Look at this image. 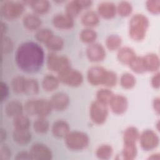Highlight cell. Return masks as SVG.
Returning a JSON list of instances; mask_svg holds the SVG:
<instances>
[{
  "label": "cell",
  "mask_w": 160,
  "mask_h": 160,
  "mask_svg": "<svg viewBox=\"0 0 160 160\" xmlns=\"http://www.w3.org/2000/svg\"><path fill=\"white\" fill-rule=\"evenodd\" d=\"M18 66L27 72H35L42 67L44 60L42 48L34 42H26L18 48L15 56Z\"/></svg>",
  "instance_id": "cell-1"
},
{
  "label": "cell",
  "mask_w": 160,
  "mask_h": 160,
  "mask_svg": "<svg viewBox=\"0 0 160 160\" xmlns=\"http://www.w3.org/2000/svg\"><path fill=\"white\" fill-rule=\"evenodd\" d=\"M149 21L148 18L142 14L133 15L129 23V35L136 41L143 40L146 35Z\"/></svg>",
  "instance_id": "cell-2"
},
{
  "label": "cell",
  "mask_w": 160,
  "mask_h": 160,
  "mask_svg": "<svg viewBox=\"0 0 160 160\" xmlns=\"http://www.w3.org/2000/svg\"><path fill=\"white\" fill-rule=\"evenodd\" d=\"M24 109L31 116L36 115L38 118H46L51 113L52 108L49 100L38 99L28 101L24 106Z\"/></svg>",
  "instance_id": "cell-3"
},
{
  "label": "cell",
  "mask_w": 160,
  "mask_h": 160,
  "mask_svg": "<svg viewBox=\"0 0 160 160\" xmlns=\"http://www.w3.org/2000/svg\"><path fill=\"white\" fill-rule=\"evenodd\" d=\"M67 148L72 151H81L86 148L89 143L88 134L79 131H72L64 138Z\"/></svg>",
  "instance_id": "cell-4"
},
{
  "label": "cell",
  "mask_w": 160,
  "mask_h": 160,
  "mask_svg": "<svg viewBox=\"0 0 160 160\" xmlns=\"http://www.w3.org/2000/svg\"><path fill=\"white\" fill-rule=\"evenodd\" d=\"M24 9V3L21 1H6L1 6L2 16L8 20H13L22 14Z\"/></svg>",
  "instance_id": "cell-5"
},
{
  "label": "cell",
  "mask_w": 160,
  "mask_h": 160,
  "mask_svg": "<svg viewBox=\"0 0 160 160\" xmlns=\"http://www.w3.org/2000/svg\"><path fill=\"white\" fill-rule=\"evenodd\" d=\"M48 69L58 74L71 68L70 61L65 56H58L51 52L48 54L46 60Z\"/></svg>",
  "instance_id": "cell-6"
},
{
  "label": "cell",
  "mask_w": 160,
  "mask_h": 160,
  "mask_svg": "<svg viewBox=\"0 0 160 160\" xmlns=\"http://www.w3.org/2000/svg\"><path fill=\"white\" fill-rule=\"evenodd\" d=\"M108 105L98 100L93 101L89 108V116L91 121L96 124H104L108 116Z\"/></svg>",
  "instance_id": "cell-7"
},
{
  "label": "cell",
  "mask_w": 160,
  "mask_h": 160,
  "mask_svg": "<svg viewBox=\"0 0 160 160\" xmlns=\"http://www.w3.org/2000/svg\"><path fill=\"white\" fill-rule=\"evenodd\" d=\"M58 78L61 82L71 87H78L83 81L82 73L71 68L59 73Z\"/></svg>",
  "instance_id": "cell-8"
},
{
  "label": "cell",
  "mask_w": 160,
  "mask_h": 160,
  "mask_svg": "<svg viewBox=\"0 0 160 160\" xmlns=\"http://www.w3.org/2000/svg\"><path fill=\"white\" fill-rule=\"evenodd\" d=\"M139 143L142 149L151 151L156 148L159 143V138L155 131L152 129H146L139 135Z\"/></svg>",
  "instance_id": "cell-9"
},
{
  "label": "cell",
  "mask_w": 160,
  "mask_h": 160,
  "mask_svg": "<svg viewBox=\"0 0 160 160\" xmlns=\"http://www.w3.org/2000/svg\"><path fill=\"white\" fill-rule=\"evenodd\" d=\"M29 153L31 159L50 160L52 158L51 149L46 144L40 142L33 144L29 149Z\"/></svg>",
  "instance_id": "cell-10"
},
{
  "label": "cell",
  "mask_w": 160,
  "mask_h": 160,
  "mask_svg": "<svg viewBox=\"0 0 160 160\" xmlns=\"http://www.w3.org/2000/svg\"><path fill=\"white\" fill-rule=\"evenodd\" d=\"M107 71L104 68L100 66H92L88 71V81L92 86L102 85Z\"/></svg>",
  "instance_id": "cell-11"
},
{
  "label": "cell",
  "mask_w": 160,
  "mask_h": 160,
  "mask_svg": "<svg viewBox=\"0 0 160 160\" xmlns=\"http://www.w3.org/2000/svg\"><path fill=\"white\" fill-rule=\"evenodd\" d=\"M86 56L89 61L99 62L104 59L106 51L101 44L93 42L88 46L86 49Z\"/></svg>",
  "instance_id": "cell-12"
},
{
  "label": "cell",
  "mask_w": 160,
  "mask_h": 160,
  "mask_svg": "<svg viewBox=\"0 0 160 160\" xmlns=\"http://www.w3.org/2000/svg\"><path fill=\"white\" fill-rule=\"evenodd\" d=\"M109 105L114 114L120 115L126 111L128 107V101L126 97L122 94H114Z\"/></svg>",
  "instance_id": "cell-13"
},
{
  "label": "cell",
  "mask_w": 160,
  "mask_h": 160,
  "mask_svg": "<svg viewBox=\"0 0 160 160\" xmlns=\"http://www.w3.org/2000/svg\"><path fill=\"white\" fill-rule=\"evenodd\" d=\"M52 109L61 111L67 108L69 104V96L63 92H58L54 94L49 100Z\"/></svg>",
  "instance_id": "cell-14"
},
{
  "label": "cell",
  "mask_w": 160,
  "mask_h": 160,
  "mask_svg": "<svg viewBox=\"0 0 160 160\" xmlns=\"http://www.w3.org/2000/svg\"><path fill=\"white\" fill-rule=\"evenodd\" d=\"M52 22L53 26L59 29H70L74 25V19L66 13H59L54 16Z\"/></svg>",
  "instance_id": "cell-15"
},
{
  "label": "cell",
  "mask_w": 160,
  "mask_h": 160,
  "mask_svg": "<svg viewBox=\"0 0 160 160\" xmlns=\"http://www.w3.org/2000/svg\"><path fill=\"white\" fill-rule=\"evenodd\" d=\"M98 13L99 16L104 19H111L117 13L116 6L111 1L101 2L98 4Z\"/></svg>",
  "instance_id": "cell-16"
},
{
  "label": "cell",
  "mask_w": 160,
  "mask_h": 160,
  "mask_svg": "<svg viewBox=\"0 0 160 160\" xmlns=\"http://www.w3.org/2000/svg\"><path fill=\"white\" fill-rule=\"evenodd\" d=\"M53 136L58 138H64L70 131L69 124L64 120L59 119L55 121L51 128Z\"/></svg>",
  "instance_id": "cell-17"
},
{
  "label": "cell",
  "mask_w": 160,
  "mask_h": 160,
  "mask_svg": "<svg viewBox=\"0 0 160 160\" xmlns=\"http://www.w3.org/2000/svg\"><path fill=\"white\" fill-rule=\"evenodd\" d=\"M142 59L146 71L156 72L158 71L160 61L157 54L154 53H149L143 56Z\"/></svg>",
  "instance_id": "cell-18"
},
{
  "label": "cell",
  "mask_w": 160,
  "mask_h": 160,
  "mask_svg": "<svg viewBox=\"0 0 160 160\" xmlns=\"http://www.w3.org/2000/svg\"><path fill=\"white\" fill-rule=\"evenodd\" d=\"M136 57L134 51L129 47H122L119 49L117 53V58L122 64L128 65Z\"/></svg>",
  "instance_id": "cell-19"
},
{
  "label": "cell",
  "mask_w": 160,
  "mask_h": 160,
  "mask_svg": "<svg viewBox=\"0 0 160 160\" xmlns=\"http://www.w3.org/2000/svg\"><path fill=\"white\" fill-rule=\"evenodd\" d=\"M24 106L22 103L18 100H12L7 103L4 111L6 114L9 118H15L22 114Z\"/></svg>",
  "instance_id": "cell-20"
},
{
  "label": "cell",
  "mask_w": 160,
  "mask_h": 160,
  "mask_svg": "<svg viewBox=\"0 0 160 160\" xmlns=\"http://www.w3.org/2000/svg\"><path fill=\"white\" fill-rule=\"evenodd\" d=\"M12 139L18 144L26 145L30 142L32 134L29 129H14L12 132Z\"/></svg>",
  "instance_id": "cell-21"
},
{
  "label": "cell",
  "mask_w": 160,
  "mask_h": 160,
  "mask_svg": "<svg viewBox=\"0 0 160 160\" xmlns=\"http://www.w3.org/2000/svg\"><path fill=\"white\" fill-rule=\"evenodd\" d=\"M22 23L25 28L30 31L38 29L41 25V20L35 14H28L22 19Z\"/></svg>",
  "instance_id": "cell-22"
},
{
  "label": "cell",
  "mask_w": 160,
  "mask_h": 160,
  "mask_svg": "<svg viewBox=\"0 0 160 160\" xmlns=\"http://www.w3.org/2000/svg\"><path fill=\"white\" fill-rule=\"evenodd\" d=\"M81 23L87 28H91L96 26L99 22L98 14L92 11L86 12L81 17Z\"/></svg>",
  "instance_id": "cell-23"
},
{
  "label": "cell",
  "mask_w": 160,
  "mask_h": 160,
  "mask_svg": "<svg viewBox=\"0 0 160 160\" xmlns=\"http://www.w3.org/2000/svg\"><path fill=\"white\" fill-rule=\"evenodd\" d=\"M28 3L33 11L38 14H42L46 13L50 8V4L46 0H37V1H28L24 2Z\"/></svg>",
  "instance_id": "cell-24"
},
{
  "label": "cell",
  "mask_w": 160,
  "mask_h": 160,
  "mask_svg": "<svg viewBox=\"0 0 160 160\" xmlns=\"http://www.w3.org/2000/svg\"><path fill=\"white\" fill-rule=\"evenodd\" d=\"M59 82L58 77L52 74H47L43 78L42 87L45 91L51 92L55 90L58 87Z\"/></svg>",
  "instance_id": "cell-25"
},
{
  "label": "cell",
  "mask_w": 160,
  "mask_h": 160,
  "mask_svg": "<svg viewBox=\"0 0 160 160\" xmlns=\"http://www.w3.org/2000/svg\"><path fill=\"white\" fill-rule=\"evenodd\" d=\"M140 133L137 128L129 126L127 128L122 134L124 143H136L139 140Z\"/></svg>",
  "instance_id": "cell-26"
},
{
  "label": "cell",
  "mask_w": 160,
  "mask_h": 160,
  "mask_svg": "<svg viewBox=\"0 0 160 160\" xmlns=\"http://www.w3.org/2000/svg\"><path fill=\"white\" fill-rule=\"evenodd\" d=\"M138 153L136 143H124L122 150V156L126 160L134 159Z\"/></svg>",
  "instance_id": "cell-27"
},
{
  "label": "cell",
  "mask_w": 160,
  "mask_h": 160,
  "mask_svg": "<svg viewBox=\"0 0 160 160\" xmlns=\"http://www.w3.org/2000/svg\"><path fill=\"white\" fill-rule=\"evenodd\" d=\"M46 47L53 52L61 50L64 45V40L62 38L53 35L45 44Z\"/></svg>",
  "instance_id": "cell-28"
},
{
  "label": "cell",
  "mask_w": 160,
  "mask_h": 160,
  "mask_svg": "<svg viewBox=\"0 0 160 160\" xmlns=\"http://www.w3.org/2000/svg\"><path fill=\"white\" fill-rule=\"evenodd\" d=\"M66 12L73 19L77 17L82 11V8L79 0H74L68 2L65 8Z\"/></svg>",
  "instance_id": "cell-29"
},
{
  "label": "cell",
  "mask_w": 160,
  "mask_h": 160,
  "mask_svg": "<svg viewBox=\"0 0 160 160\" xmlns=\"http://www.w3.org/2000/svg\"><path fill=\"white\" fill-rule=\"evenodd\" d=\"M80 39L82 42L86 44L94 42L97 38V33L92 28H85L81 31L79 34Z\"/></svg>",
  "instance_id": "cell-30"
},
{
  "label": "cell",
  "mask_w": 160,
  "mask_h": 160,
  "mask_svg": "<svg viewBox=\"0 0 160 160\" xmlns=\"http://www.w3.org/2000/svg\"><path fill=\"white\" fill-rule=\"evenodd\" d=\"M112 153L113 149L112 146L107 144H101L96 151V155L100 159H108L112 156Z\"/></svg>",
  "instance_id": "cell-31"
},
{
  "label": "cell",
  "mask_w": 160,
  "mask_h": 160,
  "mask_svg": "<svg viewBox=\"0 0 160 160\" xmlns=\"http://www.w3.org/2000/svg\"><path fill=\"white\" fill-rule=\"evenodd\" d=\"M114 95V93L108 88H102L99 89L96 92V100L103 104L109 105Z\"/></svg>",
  "instance_id": "cell-32"
},
{
  "label": "cell",
  "mask_w": 160,
  "mask_h": 160,
  "mask_svg": "<svg viewBox=\"0 0 160 160\" xmlns=\"http://www.w3.org/2000/svg\"><path fill=\"white\" fill-rule=\"evenodd\" d=\"M26 78L21 76L14 77L11 81V86L14 92L18 94L24 93Z\"/></svg>",
  "instance_id": "cell-33"
},
{
  "label": "cell",
  "mask_w": 160,
  "mask_h": 160,
  "mask_svg": "<svg viewBox=\"0 0 160 160\" xmlns=\"http://www.w3.org/2000/svg\"><path fill=\"white\" fill-rule=\"evenodd\" d=\"M13 126L14 129H29L31 122L29 118L22 114L13 118Z\"/></svg>",
  "instance_id": "cell-34"
},
{
  "label": "cell",
  "mask_w": 160,
  "mask_h": 160,
  "mask_svg": "<svg viewBox=\"0 0 160 160\" xmlns=\"http://www.w3.org/2000/svg\"><path fill=\"white\" fill-rule=\"evenodd\" d=\"M136 83L135 77L131 73H123L120 78L121 86L126 89H130L134 87Z\"/></svg>",
  "instance_id": "cell-35"
},
{
  "label": "cell",
  "mask_w": 160,
  "mask_h": 160,
  "mask_svg": "<svg viewBox=\"0 0 160 160\" xmlns=\"http://www.w3.org/2000/svg\"><path fill=\"white\" fill-rule=\"evenodd\" d=\"M105 43L109 50L115 51L120 48L122 44V39L117 34H111L106 38Z\"/></svg>",
  "instance_id": "cell-36"
},
{
  "label": "cell",
  "mask_w": 160,
  "mask_h": 160,
  "mask_svg": "<svg viewBox=\"0 0 160 160\" xmlns=\"http://www.w3.org/2000/svg\"><path fill=\"white\" fill-rule=\"evenodd\" d=\"M49 128V122L45 118H38L33 123V129L38 134L46 133Z\"/></svg>",
  "instance_id": "cell-37"
},
{
  "label": "cell",
  "mask_w": 160,
  "mask_h": 160,
  "mask_svg": "<svg viewBox=\"0 0 160 160\" xmlns=\"http://www.w3.org/2000/svg\"><path fill=\"white\" fill-rule=\"evenodd\" d=\"M39 92V84L36 79L26 78L24 93L28 95H35Z\"/></svg>",
  "instance_id": "cell-38"
},
{
  "label": "cell",
  "mask_w": 160,
  "mask_h": 160,
  "mask_svg": "<svg viewBox=\"0 0 160 160\" xmlns=\"http://www.w3.org/2000/svg\"><path fill=\"white\" fill-rule=\"evenodd\" d=\"M117 13L122 17L129 16L132 11V6L128 1H121L116 6Z\"/></svg>",
  "instance_id": "cell-39"
},
{
  "label": "cell",
  "mask_w": 160,
  "mask_h": 160,
  "mask_svg": "<svg viewBox=\"0 0 160 160\" xmlns=\"http://www.w3.org/2000/svg\"><path fill=\"white\" fill-rule=\"evenodd\" d=\"M53 35L54 34L51 29L48 28H42L38 29L36 31L35 38L39 42L46 44Z\"/></svg>",
  "instance_id": "cell-40"
},
{
  "label": "cell",
  "mask_w": 160,
  "mask_h": 160,
  "mask_svg": "<svg viewBox=\"0 0 160 160\" xmlns=\"http://www.w3.org/2000/svg\"><path fill=\"white\" fill-rule=\"evenodd\" d=\"M129 66L134 72L143 73L146 72L143 59L141 56H136V57L129 64Z\"/></svg>",
  "instance_id": "cell-41"
},
{
  "label": "cell",
  "mask_w": 160,
  "mask_h": 160,
  "mask_svg": "<svg viewBox=\"0 0 160 160\" xmlns=\"http://www.w3.org/2000/svg\"><path fill=\"white\" fill-rule=\"evenodd\" d=\"M118 81L116 73L112 71H107L102 85L107 88H112L116 86Z\"/></svg>",
  "instance_id": "cell-42"
},
{
  "label": "cell",
  "mask_w": 160,
  "mask_h": 160,
  "mask_svg": "<svg viewBox=\"0 0 160 160\" xmlns=\"http://www.w3.org/2000/svg\"><path fill=\"white\" fill-rule=\"evenodd\" d=\"M146 6L148 11L153 14H158L160 12L159 0L147 1L146 2Z\"/></svg>",
  "instance_id": "cell-43"
},
{
  "label": "cell",
  "mask_w": 160,
  "mask_h": 160,
  "mask_svg": "<svg viewBox=\"0 0 160 160\" xmlns=\"http://www.w3.org/2000/svg\"><path fill=\"white\" fill-rule=\"evenodd\" d=\"M13 48V43L12 40L8 37H2L1 41V51L2 53L7 54L12 51Z\"/></svg>",
  "instance_id": "cell-44"
},
{
  "label": "cell",
  "mask_w": 160,
  "mask_h": 160,
  "mask_svg": "<svg viewBox=\"0 0 160 160\" xmlns=\"http://www.w3.org/2000/svg\"><path fill=\"white\" fill-rule=\"evenodd\" d=\"M11 156V152L10 148L7 145H3L0 149V159L8 160Z\"/></svg>",
  "instance_id": "cell-45"
},
{
  "label": "cell",
  "mask_w": 160,
  "mask_h": 160,
  "mask_svg": "<svg viewBox=\"0 0 160 160\" xmlns=\"http://www.w3.org/2000/svg\"><path fill=\"white\" fill-rule=\"evenodd\" d=\"M9 88L8 85L2 81L0 82V99L1 101L6 99L9 95Z\"/></svg>",
  "instance_id": "cell-46"
},
{
  "label": "cell",
  "mask_w": 160,
  "mask_h": 160,
  "mask_svg": "<svg viewBox=\"0 0 160 160\" xmlns=\"http://www.w3.org/2000/svg\"><path fill=\"white\" fill-rule=\"evenodd\" d=\"M151 84L154 89H159L160 85V74L159 72H156L151 78Z\"/></svg>",
  "instance_id": "cell-47"
},
{
  "label": "cell",
  "mask_w": 160,
  "mask_h": 160,
  "mask_svg": "<svg viewBox=\"0 0 160 160\" xmlns=\"http://www.w3.org/2000/svg\"><path fill=\"white\" fill-rule=\"evenodd\" d=\"M15 159L18 160H29L31 159V157L29 151H21L17 153Z\"/></svg>",
  "instance_id": "cell-48"
},
{
  "label": "cell",
  "mask_w": 160,
  "mask_h": 160,
  "mask_svg": "<svg viewBox=\"0 0 160 160\" xmlns=\"http://www.w3.org/2000/svg\"><path fill=\"white\" fill-rule=\"evenodd\" d=\"M152 106L157 113V114H159L160 112V99L159 97H156L153 99L152 102Z\"/></svg>",
  "instance_id": "cell-49"
},
{
  "label": "cell",
  "mask_w": 160,
  "mask_h": 160,
  "mask_svg": "<svg viewBox=\"0 0 160 160\" xmlns=\"http://www.w3.org/2000/svg\"><path fill=\"white\" fill-rule=\"evenodd\" d=\"M79 1L82 9L89 8L92 3L91 1H88V0H79Z\"/></svg>",
  "instance_id": "cell-50"
},
{
  "label": "cell",
  "mask_w": 160,
  "mask_h": 160,
  "mask_svg": "<svg viewBox=\"0 0 160 160\" xmlns=\"http://www.w3.org/2000/svg\"><path fill=\"white\" fill-rule=\"evenodd\" d=\"M6 138V132L5 131V129L1 128L0 130V141L1 142L4 141Z\"/></svg>",
  "instance_id": "cell-51"
},
{
  "label": "cell",
  "mask_w": 160,
  "mask_h": 160,
  "mask_svg": "<svg viewBox=\"0 0 160 160\" xmlns=\"http://www.w3.org/2000/svg\"><path fill=\"white\" fill-rule=\"evenodd\" d=\"M1 35L2 37L4 33H6L7 30V26L5 23H4L2 21L1 22Z\"/></svg>",
  "instance_id": "cell-52"
},
{
  "label": "cell",
  "mask_w": 160,
  "mask_h": 160,
  "mask_svg": "<svg viewBox=\"0 0 160 160\" xmlns=\"http://www.w3.org/2000/svg\"><path fill=\"white\" fill-rule=\"evenodd\" d=\"M160 154L159 153H154L152 154L148 158L149 159H160Z\"/></svg>",
  "instance_id": "cell-53"
}]
</instances>
